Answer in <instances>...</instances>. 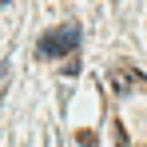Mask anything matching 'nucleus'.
Here are the masks:
<instances>
[{
  "instance_id": "1",
  "label": "nucleus",
  "mask_w": 147,
  "mask_h": 147,
  "mask_svg": "<svg viewBox=\"0 0 147 147\" xmlns=\"http://www.w3.org/2000/svg\"><path fill=\"white\" fill-rule=\"evenodd\" d=\"M80 48V24H60V28H52V32H44L40 36V56L44 60H56V56H68V52Z\"/></svg>"
},
{
  "instance_id": "2",
  "label": "nucleus",
  "mask_w": 147,
  "mask_h": 147,
  "mask_svg": "<svg viewBox=\"0 0 147 147\" xmlns=\"http://www.w3.org/2000/svg\"><path fill=\"white\" fill-rule=\"evenodd\" d=\"M147 80L139 72H135V68H131V64H119V68H115V72H111V88H115V92H131V88H143Z\"/></svg>"
},
{
  "instance_id": "3",
  "label": "nucleus",
  "mask_w": 147,
  "mask_h": 147,
  "mask_svg": "<svg viewBox=\"0 0 147 147\" xmlns=\"http://www.w3.org/2000/svg\"><path fill=\"white\" fill-rule=\"evenodd\" d=\"M4 88H8V64H0V99H4Z\"/></svg>"
}]
</instances>
